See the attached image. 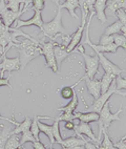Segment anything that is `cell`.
Returning <instances> with one entry per match:
<instances>
[{
	"label": "cell",
	"instance_id": "1",
	"mask_svg": "<svg viewBox=\"0 0 126 149\" xmlns=\"http://www.w3.org/2000/svg\"><path fill=\"white\" fill-rule=\"evenodd\" d=\"M15 48L19 53V61H20V69L23 70L27 64L32 61L33 59L41 56V44L40 41L34 39H24L16 43Z\"/></svg>",
	"mask_w": 126,
	"mask_h": 149
},
{
	"label": "cell",
	"instance_id": "2",
	"mask_svg": "<svg viewBox=\"0 0 126 149\" xmlns=\"http://www.w3.org/2000/svg\"><path fill=\"white\" fill-rule=\"evenodd\" d=\"M109 103H110V101L107 100L106 103L104 104V106H103L102 109H101V111L99 112V120L97 121V122H98V126H99V133H98L97 139H98V141L99 142H101L102 131L107 130L108 128H109L110 124H111V122H113V121H122V119L119 117V115L123 111L122 105L120 106V109H119L118 111L113 113V112L110 111Z\"/></svg>",
	"mask_w": 126,
	"mask_h": 149
},
{
	"label": "cell",
	"instance_id": "3",
	"mask_svg": "<svg viewBox=\"0 0 126 149\" xmlns=\"http://www.w3.org/2000/svg\"><path fill=\"white\" fill-rule=\"evenodd\" d=\"M41 32L43 33L44 37L49 38L52 41H56L57 37H59L61 34H67V31L62 25V8H58L56 16L52 21L43 23Z\"/></svg>",
	"mask_w": 126,
	"mask_h": 149
},
{
	"label": "cell",
	"instance_id": "4",
	"mask_svg": "<svg viewBox=\"0 0 126 149\" xmlns=\"http://www.w3.org/2000/svg\"><path fill=\"white\" fill-rule=\"evenodd\" d=\"M113 93H118V95H122V96H125V93H122L120 91H117L116 89V84L115 81L111 83V85L109 86V88L107 89V91H105L104 93H101L100 97L98 99L95 100V102L91 105H87L83 98H82V101L84 103V106H85V110L86 112H96V113H99L101 111L102 107L104 106V104L106 103L108 99L113 96Z\"/></svg>",
	"mask_w": 126,
	"mask_h": 149
},
{
	"label": "cell",
	"instance_id": "5",
	"mask_svg": "<svg viewBox=\"0 0 126 149\" xmlns=\"http://www.w3.org/2000/svg\"><path fill=\"white\" fill-rule=\"evenodd\" d=\"M16 43H10L8 46L4 47V52H3L2 56L0 58L1 63H0V78H3V74L4 72H15V70H20V61H19V57L13 59L6 58V54H8V49L12 47H15Z\"/></svg>",
	"mask_w": 126,
	"mask_h": 149
},
{
	"label": "cell",
	"instance_id": "6",
	"mask_svg": "<svg viewBox=\"0 0 126 149\" xmlns=\"http://www.w3.org/2000/svg\"><path fill=\"white\" fill-rule=\"evenodd\" d=\"M57 41H48V42H44V41H40L41 44V53L45 58V64L48 68H51L54 72H57L59 70L58 66L56 63V59H55L54 55V46L56 44Z\"/></svg>",
	"mask_w": 126,
	"mask_h": 149
},
{
	"label": "cell",
	"instance_id": "7",
	"mask_svg": "<svg viewBox=\"0 0 126 149\" xmlns=\"http://www.w3.org/2000/svg\"><path fill=\"white\" fill-rule=\"evenodd\" d=\"M84 58V63H85V74L83 78H88V79H94L98 72H99V59L98 56H89L86 55L85 52L80 53Z\"/></svg>",
	"mask_w": 126,
	"mask_h": 149
},
{
	"label": "cell",
	"instance_id": "8",
	"mask_svg": "<svg viewBox=\"0 0 126 149\" xmlns=\"http://www.w3.org/2000/svg\"><path fill=\"white\" fill-rule=\"evenodd\" d=\"M75 134L78 138L81 139H88L89 141H91L93 143H96V145L100 144V142L98 141L97 136H95L94 131L91 129V126L89 125V123H84V122H79L78 124H76L75 128H74Z\"/></svg>",
	"mask_w": 126,
	"mask_h": 149
},
{
	"label": "cell",
	"instance_id": "9",
	"mask_svg": "<svg viewBox=\"0 0 126 149\" xmlns=\"http://www.w3.org/2000/svg\"><path fill=\"white\" fill-rule=\"evenodd\" d=\"M96 55L98 56V59H99V65L102 66V68L104 69V72L106 74H113L115 76H119L122 72H125V69H122L119 66H117L110 60H108L102 53L96 51Z\"/></svg>",
	"mask_w": 126,
	"mask_h": 149
},
{
	"label": "cell",
	"instance_id": "10",
	"mask_svg": "<svg viewBox=\"0 0 126 149\" xmlns=\"http://www.w3.org/2000/svg\"><path fill=\"white\" fill-rule=\"evenodd\" d=\"M35 11V14L34 16L30 19V20H21V19H17L15 21V25H14V29H21V27L24 26H31V25H35V26L39 27L40 29H42V25H43V19L42 16H41V12L37 11V10H34Z\"/></svg>",
	"mask_w": 126,
	"mask_h": 149
},
{
	"label": "cell",
	"instance_id": "11",
	"mask_svg": "<svg viewBox=\"0 0 126 149\" xmlns=\"http://www.w3.org/2000/svg\"><path fill=\"white\" fill-rule=\"evenodd\" d=\"M29 10H31V8H24V6H23V10H21V11H19V12H12L6 8V11L0 15V16H1V21H2V23L4 24L6 26L12 27V24L15 23V21H16L17 19H19V17L22 16L24 13H26Z\"/></svg>",
	"mask_w": 126,
	"mask_h": 149
},
{
	"label": "cell",
	"instance_id": "12",
	"mask_svg": "<svg viewBox=\"0 0 126 149\" xmlns=\"http://www.w3.org/2000/svg\"><path fill=\"white\" fill-rule=\"evenodd\" d=\"M84 29H85V24H81L80 26L78 27V29L72 35L70 43H68V45L66 46V51L68 52V53H70V54L74 53L76 47L81 43L82 38H83V35H84Z\"/></svg>",
	"mask_w": 126,
	"mask_h": 149
},
{
	"label": "cell",
	"instance_id": "13",
	"mask_svg": "<svg viewBox=\"0 0 126 149\" xmlns=\"http://www.w3.org/2000/svg\"><path fill=\"white\" fill-rule=\"evenodd\" d=\"M80 81H85L86 87L88 89V93L93 98L96 100L100 97L101 95V84H100V80L97 79H88V78H81Z\"/></svg>",
	"mask_w": 126,
	"mask_h": 149
},
{
	"label": "cell",
	"instance_id": "14",
	"mask_svg": "<svg viewBox=\"0 0 126 149\" xmlns=\"http://www.w3.org/2000/svg\"><path fill=\"white\" fill-rule=\"evenodd\" d=\"M79 2V8H81V24H85L88 15L94 12V3L95 0H78Z\"/></svg>",
	"mask_w": 126,
	"mask_h": 149
},
{
	"label": "cell",
	"instance_id": "15",
	"mask_svg": "<svg viewBox=\"0 0 126 149\" xmlns=\"http://www.w3.org/2000/svg\"><path fill=\"white\" fill-rule=\"evenodd\" d=\"M126 0H107L106 6H105V15L108 16H115L116 12L125 8Z\"/></svg>",
	"mask_w": 126,
	"mask_h": 149
},
{
	"label": "cell",
	"instance_id": "16",
	"mask_svg": "<svg viewBox=\"0 0 126 149\" xmlns=\"http://www.w3.org/2000/svg\"><path fill=\"white\" fill-rule=\"evenodd\" d=\"M106 2H107V0H95V3H94L95 15L101 21L102 24H105L107 22V18H106V15H105Z\"/></svg>",
	"mask_w": 126,
	"mask_h": 149
},
{
	"label": "cell",
	"instance_id": "17",
	"mask_svg": "<svg viewBox=\"0 0 126 149\" xmlns=\"http://www.w3.org/2000/svg\"><path fill=\"white\" fill-rule=\"evenodd\" d=\"M54 55H55V59H56V63L58 68L60 67L61 63L64 61L67 57L70 56V53L66 51V47H64L63 45L59 44V42H56L54 46Z\"/></svg>",
	"mask_w": 126,
	"mask_h": 149
},
{
	"label": "cell",
	"instance_id": "18",
	"mask_svg": "<svg viewBox=\"0 0 126 149\" xmlns=\"http://www.w3.org/2000/svg\"><path fill=\"white\" fill-rule=\"evenodd\" d=\"M75 120H79V122L93 123L99 120V113L96 112H74Z\"/></svg>",
	"mask_w": 126,
	"mask_h": 149
},
{
	"label": "cell",
	"instance_id": "19",
	"mask_svg": "<svg viewBox=\"0 0 126 149\" xmlns=\"http://www.w3.org/2000/svg\"><path fill=\"white\" fill-rule=\"evenodd\" d=\"M58 8H65L68 11L70 15L72 17H74L75 19H79V17L77 16V14H76V10L79 8V2L78 0H65V2L63 3H60Z\"/></svg>",
	"mask_w": 126,
	"mask_h": 149
},
{
	"label": "cell",
	"instance_id": "20",
	"mask_svg": "<svg viewBox=\"0 0 126 149\" xmlns=\"http://www.w3.org/2000/svg\"><path fill=\"white\" fill-rule=\"evenodd\" d=\"M78 96H77V93L76 91H74V95H72V98L70 100L68 104L65 105L63 107H60V108H57V110H59V111H62V112H67V113H74L75 110L77 109L78 107Z\"/></svg>",
	"mask_w": 126,
	"mask_h": 149
},
{
	"label": "cell",
	"instance_id": "21",
	"mask_svg": "<svg viewBox=\"0 0 126 149\" xmlns=\"http://www.w3.org/2000/svg\"><path fill=\"white\" fill-rule=\"evenodd\" d=\"M86 143V140L78 138V136H70V138L64 139L62 143L60 144L62 148H68V147H75V146H84Z\"/></svg>",
	"mask_w": 126,
	"mask_h": 149
},
{
	"label": "cell",
	"instance_id": "22",
	"mask_svg": "<svg viewBox=\"0 0 126 149\" xmlns=\"http://www.w3.org/2000/svg\"><path fill=\"white\" fill-rule=\"evenodd\" d=\"M116 77L113 74H106L104 72L102 79L100 80V84H101V93H104L105 91H107V89L109 88V86L111 85V83L115 81Z\"/></svg>",
	"mask_w": 126,
	"mask_h": 149
},
{
	"label": "cell",
	"instance_id": "23",
	"mask_svg": "<svg viewBox=\"0 0 126 149\" xmlns=\"http://www.w3.org/2000/svg\"><path fill=\"white\" fill-rule=\"evenodd\" d=\"M0 149H4V146H6V143L8 141V139L13 134L11 127H8V126H3V125H0Z\"/></svg>",
	"mask_w": 126,
	"mask_h": 149
},
{
	"label": "cell",
	"instance_id": "24",
	"mask_svg": "<svg viewBox=\"0 0 126 149\" xmlns=\"http://www.w3.org/2000/svg\"><path fill=\"white\" fill-rule=\"evenodd\" d=\"M38 127L40 129V132H43L49 139V144H51V146L53 144H55V140H54V136H53V127L52 125H47V124H44L42 123L40 120H38Z\"/></svg>",
	"mask_w": 126,
	"mask_h": 149
},
{
	"label": "cell",
	"instance_id": "25",
	"mask_svg": "<svg viewBox=\"0 0 126 149\" xmlns=\"http://www.w3.org/2000/svg\"><path fill=\"white\" fill-rule=\"evenodd\" d=\"M102 134H103V140L100 142V144L96 145L97 148L98 149H117L113 146V142H111V140H110L107 130H103Z\"/></svg>",
	"mask_w": 126,
	"mask_h": 149
},
{
	"label": "cell",
	"instance_id": "26",
	"mask_svg": "<svg viewBox=\"0 0 126 149\" xmlns=\"http://www.w3.org/2000/svg\"><path fill=\"white\" fill-rule=\"evenodd\" d=\"M81 81L79 80L77 83H75L74 85L72 86H65V87H62L60 89H58V93L61 95V97L64 100H70L72 98V95H74V91H75V87L78 85Z\"/></svg>",
	"mask_w": 126,
	"mask_h": 149
},
{
	"label": "cell",
	"instance_id": "27",
	"mask_svg": "<svg viewBox=\"0 0 126 149\" xmlns=\"http://www.w3.org/2000/svg\"><path fill=\"white\" fill-rule=\"evenodd\" d=\"M31 124H32V120L29 119L27 117H25L23 122L18 123V125L16 126L15 129H13L12 133H13V134H20V133H22L23 131L29 130L31 127Z\"/></svg>",
	"mask_w": 126,
	"mask_h": 149
},
{
	"label": "cell",
	"instance_id": "28",
	"mask_svg": "<svg viewBox=\"0 0 126 149\" xmlns=\"http://www.w3.org/2000/svg\"><path fill=\"white\" fill-rule=\"evenodd\" d=\"M19 141H20V136L19 134H12L8 139L4 149H16L17 147L20 146V142Z\"/></svg>",
	"mask_w": 126,
	"mask_h": 149
},
{
	"label": "cell",
	"instance_id": "29",
	"mask_svg": "<svg viewBox=\"0 0 126 149\" xmlns=\"http://www.w3.org/2000/svg\"><path fill=\"white\" fill-rule=\"evenodd\" d=\"M123 24L121 23L119 20H117L116 22H113V24H110L109 26H107L105 29L104 35H108V36H113L115 34H119L121 32V27Z\"/></svg>",
	"mask_w": 126,
	"mask_h": 149
},
{
	"label": "cell",
	"instance_id": "30",
	"mask_svg": "<svg viewBox=\"0 0 126 149\" xmlns=\"http://www.w3.org/2000/svg\"><path fill=\"white\" fill-rule=\"evenodd\" d=\"M38 120H40L38 116H34V119L32 120V124H31V127H30V131L32 132V134L34 136L36 141H40V129L38 127Z\"/></svg>",
	"mask_w": 126,
	"mask_h": 149
},
{
	"label": "cell",
	"instance_id": "31",
	"mask_svg": "<svg viewBox=\"0 0 126 149\" xmlns=\"http://www.w3.org/2000/svg\"><path fill=\"white\" fill-rule=\"evenodd\" d=\"M6 8L12 12H19L21 11L20 4L23 3V0H4ZM23 10V8H22Z\"/></svg>",
	"mask_w": 126,
	"mask_h": 149
},
{
	"label": "cell",
	"instance_id": "32",
	"mask_svg": "<svg viewBox=\"0 0 126 149\" xmlns=\"http://www.w3.org/2000/svg\"><path fill=\"white\" fill-rule=\"evenodd\" d=\"M35 138H34V136L32 134V132L30 131V129L29 130H25L23 131V132L21 133V136H20V146H22V145H24V144L26 143V142H31V143H33V142H35Z\"/></svg>",
	"mask_w": 126,
	"mask_h": 149
},
{
	"label": "cell",
	"instance_id": "33",
	"mask_svg": "<svg viewBox=\"0 0 126 149\" xmlns=\"http://www.w3.org/2000/svg\"><path fill=\"white\" fill-rule=\"evenodd\" d=\"M113 43L118 47H123L124 49L126 48V37L124 35L121 34H115L113 35Z\"/></svg>",
	"mask_w": 126,
	"mask_h": 149
},
{
	"label": "cell",
	"instance_id": "34",
	"mask_svg": "<svg viewBox=\"0 0 126 149\" xmlns=\"http://www.w3.org/2000/svg\"><path fill=\"white\" fill-rule=\"evenodd\" d=\"M115 84H116V89L117 91H125V88H126V80H125V78H122L119 74V76H117L115 79Z\"/></svg>",
	"mask_w": 126,
	"mask_h": 149
},
{
	"label": "cell",
	"instance_id": "35",
	"mask_svg": "<svg viewBox=\"0 0 126 149\" xmlns=\"http://www.w3.org/2000/svg\"><path fill=\"white\" fill-rule=\"evenodd\" d=\"M32 6L31 10H37V11L42 12V10L45 8V0H31Z\"/></svg>",
	"mask_w": 126,
	"mask_h": 149
},
{
	"label": "cell",
	"instance_id": "36",
	"mask_svg": "<svg viewBox=\"0 0 126 149\" xmlns=\"http://www.w3.org/2000/svg\"><path fill=\"white\" fill-rule=\"evenodd\" d=\"M111 43H113V36H108V35H104V34L100 37L99 41H98L99 45H108V44H111Z\"/></svg>",
	"mask_w": 126,
	"mask_h": 149
},
{
	"label": "cell",
	"instance_id": "37",
	"mask_svg": "<svg viewBox=\"0 0 126 149\" xmlns=\"http://www.w3.org/2000/svg\"><path fill=\"white\" fill-rule=\"evenodd\" d=\"M116 15L118 17V20L123 24V25H126V11L125 8H121L119 11L116 12Z\"/></svg>",
	"mask_w": 126,
	"mask_h": 149
},
{
	"label": "cell",
	"instance_id": "38",
	"mask_svg": "<svg viewBox=\"0 0 126 149\" xmlns=\"http://www.w3.org/2000/svg\"><path fill=\"white\" fill-rule=\"evenodd\" d=\"M60 37H61V42H59V44H61V45H63L64 47H66L67 45H68V43H70V35L66 34V35H63L61 34L60 35Z\"/></svg>",
	"mask_w": 126,
	"mask_h": 149
},
{
	"label": "cell",
	"instance_id": "39",
	"mask_svg": "<svg viewBox=\"0 0 126 149\" xmlns=\"http://www.w3.org/2000/svg\"><path fill=\"white\" fill-rule=\"evenodd\" d=\"M11 77H12V72H10L8 78H0V87H1V86H8L10 88H13L11 85V83H10Z\"/></svg>",
	"mask_w": 126,
	"mask_h": 149
},
{
	"label": "cell",
	"instance_id": "40",
	"mask_svg": "<svg viewBox=\"0 0 126 149\" xmlns=\"http://www.w3.org/2000/svg\"><path fill=\"white\" fill-rule=\"evenodd\" d=\"M125 138H126V136H124L123 138L121 139L120 141H118V142H116V143H113V146H115L117 149H126Z\"/></svg>",
	"mask_w": 126,
	"mask_h": 149
},
{
	"label": "cell",
	"instance_id": "41",
	"mask_svg": "<svg viewBox=\"0 0 126 149\" xmlns=\"http://www.w3.org/2000/svg\"><path fill=\"white\" fill-rule=\"evenodd\" d=\"M32 144H33V148L34 149H46L45 145L41 141H35V142H33Z\"/></svg>",
	"mask_w": 126,
	"mask_h": 149
},
{
	"label": "cell",
	"instance_id": "42",
	"mask_svg": "<svg viewBox=\"0 0 126 149\" xmlns=\"http://www.w3.org/2000/svg\"><path fill=\"white\" fill-rule=\"evenodd\" d=\"M85 140H86V143L84 144V147H85V149H98L95 143H93V142L89 141L88 139H86V138H85Z\"/></svg>",
	"mask_w": 126,
	"mask_h": 149
},
{
	"label": "cell",
	"instance_id": "43",
	"mask_svg": "<svg viewBox=\"0 0 126 149\" xmlns=\"http://www.w3.org/2000/svg\"><path fill=\"white\" fill-rule=\"evenodd\" d=\"M75 123L72 122V121H65V124H64V128L66 130H74V128H75Z\"/></svg>",
	"mask_w": 126,
	"mask_h": 149
},
{
	"label": "cell",
	"instance_id": "44",
	"mask_svg": "<svg viewBox=\"0 0 126 149\" xmlns=\"http://www.w3.org/2000/svg\"><path fill=\"white\" fill-rule=\"evenodd\" d=\"M12 29H13V27H8V26H6L2 22H0V35H2L3 33L6 32V31H11Z\"/></svg>",
	"mask_w": 126,
	"mask_h": 149
},
{
	"label": "cell",
	"instance_id": "45",
	"mask_svg": "<svg viewBox=\"0 0 126 149\" xmlns=\"http://www.w3.org/2000/svg\"><path fill=\"white\" fill-rule=\"evenodd\" d=\"M0 120H6V121H8V122L11 123V124H13V125H15V126L18 125V123H19V122H17V121L14 120V119H8V118H4V117H2L1 115H0Z\"/></svg>",
	"mask_w": 126,
	"mask_h": 149
},
{
	"label": "cell",
	"instance_id": "46",
	"mask_svg": "<svg viewBox=\"0 0 126 149\" xmlns=\"http://www.w3.org/2000/svg\"><path fill=\"white\" fill-rule=\"evenodd\" d=\"M62 149H85L84 146H75V147H68V148H62Z\"/></svg>",
	"mask_w": 126,
	"mask_h": 149
},
{
	"label": "cell",
	"instance_id": "47",
	"mask_svg": "<svg viewBox=\"0 0 126 149\" xmlns=\"http://www.w3.org/2000/svg\"><path fill=\"white\" fill-rule=\"evenodd\" d=\"M121 32H122V35L126 36V25H122V27H121Z\"/></svg>",
	"mask_w": 126,
	"mask_h": 149
},
{
	"label": "cell",
	"instance_id": "48",
	"mask_svg": "<svg viewBox=\"0 0 126 149\" xmlns=\"http://www.w3.org/2000/svg\"><path fill=\"white\" fill-rule=\"evenodd\" d=\"M24 6H30L31 4V0H23Z\"/></svg>",
	"mask_w": 126,
	"mask_h": 149
},
{
	"label": "cell",
	"instance_id": "49",
	"mask_svg": "<svg viewBox=\"0 0 126 149\" xmlns=\"http://www.w3.org/2000/svg\"><path fill=\"white\" fill-rule=\"evenodd\" d=\"M3 52H4V48H3L2 46H0V58H1V56H2Z\"/></svg>",
	"mask_w": 126,
	"mask_h": 149
},
{
	"label": "cell",
	"instance_id": "50",
	"mask_svg": "<svg viewBox=\"0 0 126 149\" xmlns=\"http://www.w3.org/2000/svg\"><path fill=\"white\" fill-rule=\"evenodd\" d=\"M53 1H54V2L56 3L57 6H59V4H60V2H61V0H53Z\"/></svg>",
	"mask_w": 126,
	"mask_h": 149
},
{
	"label": "cell",
	"instance_id": "51",
	"mask_svg": "<svg viewBox=\"0 0 126 149\" xmlns=\"http://www.w3.org/2000/svg\"><path fill=\"white\" fill-rule=\"evenodd\" d=\"M16 149H24V148H23V147H22V146H19V147H17Z\"/></svg>",
	"mask_w": 126,
	"mask_h": 149
},
{
	"label": "cell",
	"instance_id": "52",
	"mask_svg": "<svg viewBox=\"0 0 126 149\" xmlns=\"http://www.w3.org/2000/svg\"><path fill=\"white\" fill-rule=\"evenodd\" d=\"M0 22H2V21H1V16H0Z\"/></svg>",
	"mask_w": 126,
	"mask_h": 149
},
{
	"label": "cell",
	"instance_id": "53",
	"mask_svg": "<svg viewBox=\"0 0 126 149\" xmlns=\"http://www.w3.org/2000/svg\"><path fill=\"white\" fill-rule=\"evenodd\" d=\"M49 149H54V148H53V147H52V146H51V148H49Z\"/></svg>",
	"mask_w": 126,
	"mask_h": 149
}]
</instances>
